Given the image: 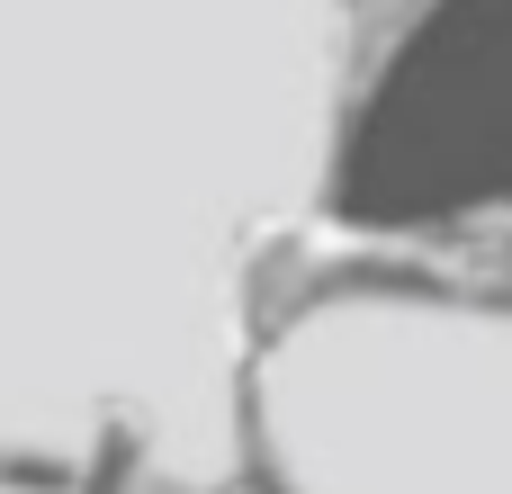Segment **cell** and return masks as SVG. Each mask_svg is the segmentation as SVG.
Returning <instances> with one entry per match:
<instances>
[{"instance_id":"obj_2","label":"cell","mask_w":512,"mask_h":494,"mask_svg":"<svg viewBox=\"0 0 512 494\" xmlns=\"http://www.w3.org/2000/svg\"><path fill=\"white\" fill-rule=\"evenodd\" d=\"M369 153L405 234L477 243L512 270V27L441 36V63L378 99Z\"/></svg>"},{"instance_id":"obj_1","label":"cell","mask_w":512,"mask_h":494,"mask_svg":"<svg viewBox=\"0 0 512 494\" xmlns=\"http://www.w3.org/2000/svg\"><path fill=\"white\" fill-rule=\"evenodd\" d=\"M270 494H512V297L378 288L261 360Z\"/></svg>"}]
</instances>
